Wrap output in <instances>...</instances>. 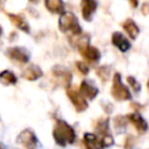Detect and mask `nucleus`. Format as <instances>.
Masks as SVG:
<instances>
[{"label": "nucleus", "mask_w": 149, "mask_h": 149, "mask_svg": "<svg viewBox=\"0 0 149 149\" xmlns=\"http://www.w3.org/2000/svg\"><path fill=\"white\" fill-rule=\"evenodd\" d=\"M54 137L55 141L62 146L65 147L66 143H73L76 140V134L73 128L68 125L65 121L63 120H58L56 123V127L54 129Z\"/></svg>", "instance_id": "1"}, {"label": "nucleus", "mask_w": 149, "mask_h": 149, "mask_svg": "<svg viewBox=\"0 0 149 149\" xmlns=\"http://www.w3.org/2000/svg\"><path fill=\"white\" fill-rule=\"evenodd\" d=\"M58 26H59V29L62 31L71 30L74 34V36H77L78 34L81 33V29H80V26L78 23V20L76 17V15L73 13H71V12H65V13H63L61 15Z\"/></svg>", "instance_id": "2"}, {"label": "nucleus", "mask_w": 149, "mask_h": 149, "mask_svg": "<svg viewBox=\"0 0 149 149\" xmlns=\"http://www.w3.org/2000/svg\"><path fill=\"white\" fill-rule=\"evenodd\" d=\"M112 95L116 100H129L132 98L129 90L122 84L121 76L119 73H115L113 77V86H112Z\"/></svg>", "instance_id": "3"}, {"label": "nucleus", "mask_w": 149, "mask_h": 149, "mask_svg": "<svg viewBox=\"0 0 149 149\" xmlns=\"http://www.w3.org/2000/svg\"><path fill=\"white\" fill-rule=\"evenodd\" d=\"M17 142L22 144L26 149H36L37 147V137L31 130H22L17 136Z\"/></svg>", "instance_id": "4"}, {"label": "nucleus", "mask_w": 149, "mask_h": 149, "mask_svg": "<svg viewBox=\"0 0 149 149\" xmlns=\"http://www.w3.org/2000/svg\"><path fill=\"white\" fill-rule=\"evenodd\" d=\"M66 93H68V97L70 98V100L72 101V104L74 105V107H76V109L78 112H83V111H85L87 108V102L81 97V94L79 92H77L73 88H68Z\"/></svg>", "instance_id": "5"}, {"label": "nucleus", "mask_w": 149, "mask_h": 149, "mask_svg": "<svg viewBox=\"0 0 149 149\" xmlns=\"http://www.w3.org/2000/svg\"><path fill=\"white\" fill-rule=\"evenodd\" d=\"M7 55L20 63H27L29 61V54L23 48H10L7 50Z\"/></svg>", "instance_id": "6"}, {"label": "nucleus", "mask_w": 149, "mask_h": 149, "mask_svg": "<svg viewBox=\"0 0 149 149\" xmlns=\"http://www.w3.org/2000/svg\"><path fill=\"white\" fill-rule=\"evenodd\" d=\"M112 42H113V44L118 49H120L123 52L127 51L130 48V43L128 42V40L126 37H123V35L121 33H119V31L113 33V35H112Z\"/></svg>", "instance_id": "7"}, {"label": "nucleus", "mask_w": 149, "mask_h": 149, "mask_svg": "<svg viewBox=\"0 0 149 149\" xmlns=\"http://www.w3.org/2000/svg\"><path fill=\"white\" fill-rule=\"evenodd\" d=\"M80 94L83 98L86 97L88 100H93L98 94V88L88 81H83L80 84Z\"/></svg>", "instance_id": "8"}, {"label": "nucleus", "mask_w": 149, "mask_h": 149, "mask_svg": "<svg viewBox=\"0 0 149 149\" xmlns=\"http://www.w3.org/2000/svg\"><path fill=\"white\" fill-rule=\"evenodd\" d=\"M80 5H81V14H83L84 19L86 21H90L92 14L94 13V10L97 8V2L92 1V0H84V1H81Z\"/></svg>", "instance_id": "9"}, {"label": "nucleus", "mask_w": 149, "mask_h": 149, "mask_svg": "<svg viewBox=\"0 0 149 149\" xmlns=\"http://www.w3.org/2000/svg\"><path fill=\"white\" fill-rule=\"evenodd\" d=\"M79 52L85 57L87 58L88 61L91 62H95L100 58V51L95 48V47H90V45H86L84 48H80L79 49Z\"/></svg>", "instance_id": "10"}, {"label": "nucleus", "mask_w": 149, "mask_h": 149, "mask_svg": "<svg viewBox=\"0 0 149 149\" xmlns=\"http://www.w3.org/2000/svg\"><path fill=\"white\" fill-rule=\"evenodd\" d=\"M127 118H128V120L136 127V129H137L139 132L144 133V132L147 130V128H148L147 122L144 121V119H143L139 113H132V114H129Z\"/></svg>", "instance_id": "11"}, {"label": "nucleus", "mask_w": 149, "mask_h": 149, "mask_svg": "<svg viewBox=\"0 0 149 149\" xmlns=\"http://www.w3.org/2000/svg\"><path fill=\"white\" fill-rule=\"evenodd\" d=\"M42 76V70L37 66V65H28L26 68V70L22 72V77L28 79V80H35L37 78H40Z\"/></svg>", "instance_id": "12"}, {"label": "nucleus", "mask_w": 149, "mask_h": 149, "mask_svg": "<svg viewBox=\"0 0 149 149\" xmlns=\"http://www.w3.org/2000/svg\"><path fill=\"white\" fill-rule=\"evenodd\" d=\"M44 5L51 13H57V14L64 13V2L61 0H48L44 2Z\"/></svg>", "instance_id": "13"}, {"label": "nucleus", "mask_w": 149, "mask_h": 149, "mask_svg": "<svg viewBox=\"0 0 149 149\" xmlns=\"http://www.w3.org/2000/svg\"><path fill=\"white\" fill-rule=\"evenodd\" d=\"M8 17L9 20L12 21V23L14 26H16L19 29L26 31V33H29V24L24 21V19L20 15H16V14H8Z\"/></svg>", "instance_id": "14"}, {"label": "nucleus", "mask_w": 149, "mask_h": 149, "mask_svg": "<svg viewBox=\"0 0 149 149\" xmlns=\"http://www.w3.org/2000/svg\"><path fill=\"white\" fill-rule=\"evenodd\" d=\"M122 27L125 28V30L127 31V34H128L133 40H135V38L137 37V35H139V33H140V29H139V27L136 26V23H135L133 20H130V19L126 20V21L123 22Z\"/></svg>", "instance_id": "15"}, {"label": "nucleus", "mask_w": 149, "mask_h": 149, "mask_svg": "<svg viewBox=\"0 0 149 149\" xmlns=\"http://www.w3.org/2000/svg\"><path fill=\"white\" fill-rule=\"evenodd\" d=\"M52 71L55 72V76L58 78H62V84L65 86H69L70 81H71V73L69 71H66L65 69L61 68V66H55L52 69Z\"/></svg>", "instance_id": "16"}, {"label": "nucleus", "mask_w": 149, "mask_h": 149, "mask_svg": "<svg viewBox=\"0 0 149 149\" xmlns=\"http://www.w3.org/2000/svg\"><path fill=\"white\" fill-rule=\"evenodd\" d=\"M16 76L9 71V70H5L0 73V81L3 85H9V84H15L16 83Z\"/></svg>", "instance_id": "17"}, {"label": "nucleus", "mask_w": 149, "mask_h": 149, "mask_svg": "<svg viewBox=\"0 0 149 149\" xmlns=\"http://www.w3.org/2000/svg\"><path fill=\"white\" fill-rule=\"evenodd\" d=\"M97 73H98V76L100 77L101 80L106 81V80L109 78V68H108V66H101V68H99V69L97 70Z\"/></svg>", "instance_id": "18"}, {"label": "nucleus", "mask_w": 149, "mask_h": 149, "mask_svg": "<svg viewBox=\"0 0 149 149\" xmlns=\"http://www.w3.org/2000/svg\"><path fill=\"white\" fill-rule=\"evenodd\" d=\"M107 129H108V120L100 121V122L98 123V126H97V130H98L100 134H101V133H104V134L106 135Z\"/></svg>", "instance_id": "19"}, {"label": "nucleus", "mask_w": 149, "mask_h": 149, "mask_svg": "<svg viewBox=\"0 0 149 149\" xmlns=\"http://www.w3.org/2000/svg\"><path fill=\"white\" fill-rule=\"evenodd\" d=\"M127 81L130 84V86L133 87V90H134L135 92H139V91L141 90V85L135 80L134 77H128V78H127Z\"/></svg>", "instance_id": "20"}, {"label": "nucleus", "mask_w": 149, "mask_h": 149, "mask_svg": "<svg viewBox=\"0 0 149 149\" xmlns=\"http://www.w3.org/2000/svg\"><path fill=\"white\" fill-rule=\"evenodd\" d=\"M76 64H77L78 70H79L83 74H87V73H88V68H87V65H86L85 63H83V62H77Z\"/></svg>", "instance_id": "21"}, {"label": "nucleus", "mask_w": 149, "mask_h": 149, "mask_svg": "<svg viewBox=\"0 0 149 149\" xmlns=\"http://www.w3.org/2000/svg\"><path fill=\"white\" fill-rule=\"evenodd\" d=\"M147 6H148V2L143 3V6H142V8H143V9H142V12H143V14H144V15H147V14H148V12H147V9H146V8H147Z\"/></svg>", "instance_id": "22"}, {"label": "nucleus", "mask_w": 149, "mask_h": 149, "mask_svg": "<svg viewBox=\"0 0 149 149\" xmlns=\"http://www.w3.org/2000/svg\"><path fill=\"white\" fill-rule=\"evenodd\" d=\"M1 34H2V28H1V26H0V36H1Z\"/></svg>", "instance_id": "23"}, {"label": "nucleus", "mask_w": 149, "mask_h": 149, "mask_svg": "<svg viewBox=\"0 0 149 149\" xmlns=\"http://www.w3.org/2000/svg\"><path fill=\"white\" fill-rule=\"evenodd\" d=\"M0 149H1V148H0Z\"/></svg>", "instance_id": "24"}]
</instances>
